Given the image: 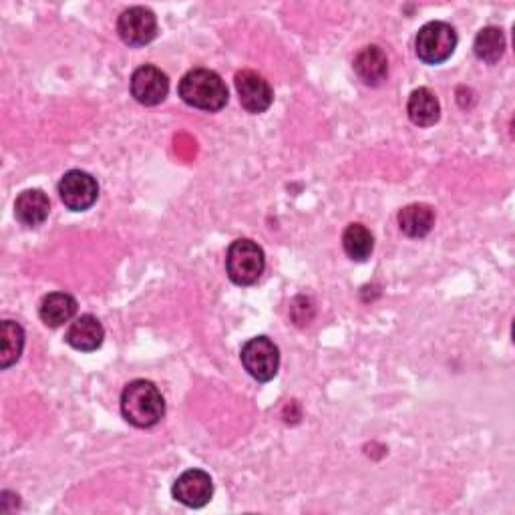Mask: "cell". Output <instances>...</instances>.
Masks as SVG:
<instances>
[{"label":"cell","mask_w":515,"mask_h":515,"mask_svg":"<svg viewBox=\"0 0 515 515\" xmlns=\"http://www.w3.org/2000/svg\"><path fill=\"white\" fill-rule=\"evenodd\" d=\"M121 413L137 429L155 427L165 415V399L151 381H133L123 389Z\"/></svg>","instance_id":"1"},{"label":"cell","mask_w":515,"mask_h":515,"mask_svg":"<svg viewBox=\"0 0 515 515\" xmlns=\"http://www.w3.org/2000/svg\"><path fill=\"white\" fill-rule=\"evenodd\" d=\"M180 97L190 107L202 111H220L228 103V87L224 79L210 69H192L180 81Z\"/></svg>","instance_id":"2"},{"label":"cell","mask_w":515,"mask_h":515,"mask_svg":"<svg viewBox=\"0 0 515 515\" xmlns=\"http://www.w3.org/2000/svg\"><path fill=\"white\" fill-rule=\"evenodd\" d=\"M264 266H266L264 250L256 242L242 238L230 244L226 254V270L234 284L238 286L256 284L264 272Z\"/></svg>","instance_id":"3"},{"label":"cell","mask_w":515,"mask_h":515,"mask_svg":"<svg viewBox=\"0 0 515 515\" xmlns=\"http://www.w3.org/2000/svg\"><path fill=\"white\" fill-rule=\"evenodd\" d=\"M457 47V33L451 25L443 21H431L427 23L415 41L417 57L427 65H439L445 63Z\"/></svg>","instance_id":"4"},{"label":"cell","mask_w":515,"mask_h":515,"mask_svg":"<svg viewBox=\"0 0 515 515\" xmlns=\"http://www.w3.org/2000/svg\"><path fill=\"white\" fill-rule=\"evenodd\" d=\"M242 365L248 375L260 383H268L278 375L280 351L268 336H254L242 347Z\"/></svg>","instance_id":"5"},{"label":"cell","mask_w":515,"mask_h":515,"mask_svg":"<svg viewBox=\"0 0 515 515\" xmlns=\"http://www.w3.org/2000/svg\"><path fill=\"white\" fill-rule=\"evenodd\" d=\"M59 196L65 208L73 212H85L97 202L99 184L87 171L71 169L59 182Z\"/></svg>","instance_id":"6"},{"label":"cell","mask_w":515,"mask_h":515,"mask_svg":"<svg viewBox=\"0 0 515 515\" xmlns=\"http://www.w3.org/2000/svg\"><path fill=\"white\" fill-rule=\"evenodd\" d=\"M117 33L129 47L149 45L157 37V19L153 11L145 7H131L121 13L117 21Z\"/></svg>","instance_id":"7"},{"label":"cell","mask_w":515,"mask_h":515,"mask_svg":"<svg viewBox=\"0 0 515 515\" xmlns=\"http://www.w3.org/2000/svg\"><path fill=\"white\" fill-rule=\"evenodd\" d=\"M129 87L137 103L145 107H153L165 101L169 93V79L161 69L153 65H143L133 71Z\"/></svg>","instance_id":"8"},{"label":"cell","mask_w":515,"mask_h":515,"mask_svg":"<svg viewBox=\"0 0 515 515\" xmlns=\"http://www.w3.org/2000/svg\"><path fill=\"white\" fill-rule=\"evenodd\" d=\"M171 493H174V497L180 503L198 509L210 503L214 495V481L206 471L190 469L176 479L174 487H171Z\"/></svg>","instance_id":"9"},{"label":"cell","mask_w":515,"mask_h":515,"mask_svg":"<svg viewBox=\"0 0 515 515\" xmlns=\"http://www.w3.org/2000/svg\"><path fill=\"white\" fill-rule=\"evenodd\" d=\"M236 91L242 107L248 113H264L274 101V91L270 83L256 71H240L236 75Z\"/></svg>","instance_id":"10"},{"label":"cell","mask_w":515,"mask_h":515,"mask_svg":"<svg viewBox=\"0 0 515 515\" xmlns=\"http://www.w3.org/2000/svg\"><path fill=\"white\" fill-rule=\"evenodd\" d=\"M65 340H67V345L73 347L75 351L93 353L103 345L105 328L99 322V318H95L93 314H81L71 322V326L65 334Z\"/></svg>","instance_id":"11"},{"label":"cell","mask_w":515,"mask_h":515,"mask_svg":"<svg viewBox=\"0 0 515 515\" xmlns=\"http://www.w3.org/2000/svg\"><path fill=\"white\" fill-rule=\"evenodd\" d=\"M355 71L365 85L379 87L389 77V59L381 47H365L355 57Z\"/></svg>","instance_id":"12"},{"label":"cell","mask_w":515,"mask_h":515,"mask_svg":"<svg viewBox=\"0 0 515 515\" xmlns=\"http://www.w3.org/2000/svg\"><path fill=\"white\" fill-rule=\"evenodd\" d=\"M51 214V202L41 190H27L15 202V216L27 228H37L45 224Z\"/></svg>","instance_id":"13"},{"label":"cell","mask_w":515,"mask_h":515,"mask_svg":"<svg viewBox=\"0 0 515 515\" xmlns=\"http://www.w3.org/2000/svg\"><path fill=\"white\" fill-rule=\"evenodd\" d=\"M407 113L417 127H433L441 117V105L431 89L419 87L409 97Z\"/></svg>","instance_id":"14"},{"label":"cell","mask_w":515,"mask_h":515,"mask_svg":"<svg viewBox=\"0 0 515 515\" xmlns=\"http://www.w3.org/2000/svg\"><path fill=\"white\" fill-rule=\"evenodd\" d=\"M75 314H77V300L67 292L47 294L39 306L41 320L51 328L63 326L65 322L73 320Z\"/></svg>","instance_id":"15"},{"label":"cell","mask_w":515,"mask_h":515,"mask_svg":"<svg viewBox=\"0 0 515 515\" xmlns=\"http://www.w3.org/2000/svg\"><path fill=\"white\" fill-rule=\"evenodd\" d=\"M435 226V212L427 204H411L399 212V228L409 238H425Z\"/></svg>","instance_id":"16"},{"label":"cell","mask_w":515,"mask_h":515,"mask_svg":"<svg viewBox=\"0 0 515 515\" xmlns=\"http://www.w3.org/2000/svg\"><path fill=\"white\" fill-rule=\"evenodd\" d=\"M25 349V330L15 320H5L0 324V367H13Z\"/></svg>","instance_id":"17"},{"label":"cell","mask_w":515,"mask_h":515,"mask_svg":"<svg viewBox=\"0 0 515 515\" xmlns=\"http://www.w3.org/2000/svg\"><path fill=\"white\" fill-rule=\"evenodd\" d=\"M342 248H345V252L351 260L363 262L373 254L375 238L367 226L351 224L345 230V234H342Z\"/></svg>","instance_id":"18"},{"label":"cell","mask_w":515,"mask_h":515,"mask_svg":"<svg viewBox=\"0 0 515 515\" xmlns=\"http://www.w3.org/2000/svg\"><path fill=\"white\" fill-rule=\"evenodd\" d=\"M473 51L477 55L479 61L487 63V65H495L503 53H505V35L501 29L497 27H485L477 33L475 43H473Z\"/></svg>","instance_id":"19"}]
</instances>
